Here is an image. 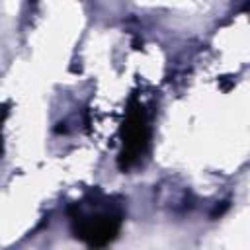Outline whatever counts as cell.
<instances>
[{"mask_svg": "<svg viewBox=\"0 0 250 250\" xmlns=\"http://www.w3.org/2000/svg\"><path fill=\"white\" fill-rule=\"evenodd\" d=\"M121 227V211L113 205L96 203V209L78 207L72 213V230L88 246H105L109 244Z\"/></svg>", "mask_w": 250, "mask_h": 250, "instance_id": "6da1fadb", "label": "cell"}, {"mask_svg": "<svg viewBox=\"0 0 250 250\" xmlns=\"http://www.w3.org/2000/svg\"><path fill=\"white\" fill-rule=\"evenodd\" d=\"M148 139H150V131H148V121L145 115V109L141 105H133L127 111L123 129H121V141H123V148L119 152V166L123 170L131 168L146 150L148 146Z\"/></svg>", "mask_w": 250, "mask_h": 250, "instance_id": "7a4b0ae2", "label": "cell"}]
</instances>
